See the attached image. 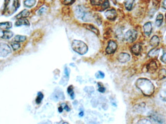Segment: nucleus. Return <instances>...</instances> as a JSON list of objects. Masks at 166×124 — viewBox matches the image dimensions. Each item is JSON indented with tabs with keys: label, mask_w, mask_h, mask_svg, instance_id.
Instances as JSON below:
<instances>
[{
	"label": "nucleus",
	"mask_w": 166,
	"mask_h": 124,
	"mask_svg": "<svg viewBox=\"0 0 166 124\" xmlns=\"http://www.w3.org/2000/svg\"><path fill=\"white\" fill-rule=\"evenodd\" d=\"M136 87L141 91L144 95L150 97L155 92V86L150 80L146 78H139L136 83Z\"/></svg>",
	"instance_id": "nucleus-1"
},
{
	"label": "nucleus",
	"mask_w": 166,
	"mask_h": 124,
	"mask_svg": "<svg viewBox=\"0 0 166 124\" xmlns=\"http://www.w3.org/2000/svg\"><path fill=\"white\" fill-rule=\"evenodd\" d=\"M20 6V0H4L3 15L10 16L13 15Z\"/></svg>",
	"instance_id": "nucleus-2"
},
{
	"label": "nucleus",
	"mask_w": 166,
	"mask_h": 124,
	"mask_svg": "<svg viewBox=\"0 0 166 124\" xmlns=\"http://www.w3.org/2000/svg\"><path fill=\"white\" fill-rule=\"evenodd\" d=\"M72 47L74 51L80 55H84L88 50L87 45L81 40H73L72 43Z\"/></svg>",
	"instance_id": "nucleus-3"
},
{
	"label": "nucleus",
	"mask_w": 166,
	"mask_h": 124,
	"mask_svg": "<svg viewBox=\"0 0 166 124\" xmlns=\"http://www.w3.org/2000/svg\"><path fill=\"white\" fill-rule=\"evenodd\" d=\"M75 12L76 17L78 18L82 19V20H84L85 22H88V20H89V17L91 16L90 15H89V13H86L84 9L80 6H78L76 7Z\"/></svg>",
	"instance_id": "nucleus-4"
},
{
	"label": "nucleus",
	"mask_w": 166,
	"mask_h": 124,
	"mask_svg": "<svg viewBox=\"0 0 166 124\" xmlns=\"http://www.w3.org/2000/svg\"><path fill=\"white\" fill-rule=\"evenodd\" d=\"M11 48L6 43H0V57H7L11 53Z\"/></svg>",
	"instance_id": "nucleus-5"
},
{
	"label": "nucleus",
	"mask_w": 166,
	"mask_h": 124,
	"mask_svg": "<svg viewBox=\"0 0 166 124\" xmlns=\"http://www.w3.org/2000/svg\"><path fill=\"white\" fill-rule=\"evenodd\" d=\"M138 36V33L135 30H128L125 34L124 39L126 41L132 43L136 40Z\"/></svg>",
	"instance_id": "nucleus-6"
},
{
	"label": "nucleus",
	"mask_w": 166,
	"mask_h": 124,
	"mask_svg": "<svg viewBox=\"0 0 166 124\" xmlns=\"http://www.w3.org/2000/svg\"><path fill=\"white\" fill-rule=\"evenodd\" d=\"M149 117L155 124H165V119L163 116L158 113H151Z\"/></svg>",
	"instance_id": "nucleus-7"
},
{
	"label": "nucleus",
	"mask_w": 166,
	"mask_h": 124,
	"mask_svg": "<svg viewBox=\"0 0 166 124\" xmlns=\"http://www.w3.org/2000/svg\"><path fill=\"white\" fill-rule=\"evenodd\" d=\"M117 49V45L116 42L113 40H111L108 43V47L106 48V51L107 54H113L116 51Z\"/></svg>",
	"instance_id": "nucleus-8"
},
{
	"label": "nucleus",
	"mask_w": 166,
	"mask_h": 124,
	"mask_svg": "<svg viewBox=\"0 0 166 124\" xmlns=\"http://www.w3.org/2000/svg\"><path fill=\"white\" fill-rule=\"evenodd\" d=\"M158 64L155 61H152L147 64V70L148 73H153L158 69Z\"/></svg>",
	"instance_id": "nucleus-9"
},
{
	"label": "nucleus",
	"mask_w": 166,
	"mask_h": 124,
	"mask_svg": "<svg viewBox=\"0 0 166 124\" xmlns=\"http://www.w3.org/2000/svg\"><path fill=\"white\" fill-rule=\"evenodd\" d=\"M130 59V55L128 53H122L119 54L117 57V60L120 63H126Z\"/></svg>",
	"instance_id": "nucleus-10"
},
{
	"label": "nucleus",
	"mask_w": 166,
	"mask_h": 124,
	"mask_svg": "<svg viewBox=\"0 0 166 124\" xmlns=\"http://www.w3.org/2000/svg\"><path fill=\"white\" fill-rule=\"evenodd\" d=\"M143 31L145 34L147 36H150L152 32V23L150 22H148L145 23V25H143Z\"/></svg>",
	"instance_id": "nucleus-11"
},
{
	"label": "nucleus",
	"mask_w": 166,
	"mask_h": 124,
	"mask_svg": "<svg viewBox=\"0 0 166 124\" xmlns=\"http://www.w3.org/2000/svg\"><path fill=\"white\" fill-rule=\"evenodd\" d=\"M105 16L109 20H114L117 16V13L114 9L108 10L105 13Z\"/></svg>",
	"instance_id": "nucleus-12"
},
{
	"label": "nucleus",
	"mask_w": 166,
	"mask_h": 124,
	"mask_svg": "<svg viewBox=\"0 0 166 124\" xmlns=\"http://www.w3.org/2000/svg\"><path fill=\"white\" fill-rule=\"evenodd\" d=\"M141 46L139 44H136L134 46H132L131 48V52L133 54L135 55H139V54H140L141 51Z\"/></svg>",
	"instance_id": "nucleus-13"
},
{
	"label": "nucleus",
	"mask_w": 166,
	"mask_h": 124,
	"mask_svg": "<svg viewBox=\"0 0 166 124\" xmlns=\"http://www.w3.org/2000/svg\"><path fill=\"white\" fill-rule=\"evenodd\" d=\"M30 12L29 10L27 9H24L20 13H19L16 16V18L17 19H25L29 17L30 15Z\"/></svg>",
	"instance_id": "nucleus-14"
},
{
	"label": "nucleus",
	"mask_w": 166,
	"mask_h": 124,
	"mask_svg": "<svg viewBox=\"0 0 166 124\" xmlns=\"http://www.w3.org/2000/svg\"><path fill=\"white\" fill-rule=\"evenodd\" d=\"M30 25V22L28 20L25 19H18L15 23V25L16 26V27L23 25L29 26Z\"/></svg>",
	"instance_id": "nucleus-15"
},
{
	"label": "nucleus",
	"mask_w": 166,
	"mask_h": 124,
	"mask_svg": "<svg viewBox=\"0 0 166 124\" xmlns=\"http://www.w3.org/2000/svg\"><path fill=\"white\" fill-rule=\"evenodd\" d=\"M160 43V39L158 36H153L151 39L150 44L151 46L153 47L156 48L159 45Z\"/></svg>",
	"instance_id": "nucleus-16"
},
{
	"label": "nucleus",
	"mask_w": 166,
	"mask_h": 124,
	"mask_svg": "<svg viewBox=\"0 0 166 124\" xmlns=\"http://www.w3.org/2000/svg\"><path fill=\"white\" fill-rule=\"evenodd\" d=\"M159 52H160L159 49L155 48L149 51L148 55L149 57L152 58H156L159 55Z\"/></svg>",
	"instance_id": "nucleus-17"
},
{
	"label": "nucleus",
	"mask_w": 166,
	"mask_h": 124,
	"mask_svg": "<svg viewBox=\"0 0 166 124\" xmlns=\"http://www.w3.org/2000/svg\"><path fill=\"white\" fill-rule=\"evenodd\" d=\"M3 36H1V39H9L13 37L14 34L12 32L8 30H4L3 32Z\"/></svg>",
	"instance_id": "nucleus-18"
},
{
	"label": "nucleus",
	"mask_w": 166,
	"mask_h": 124,
	"mask_svg": "<svg viewBox=\"0 0 166 124\" xmlns=\"http://www.w3.org/2000/svg\"><path fill=\"white\" fill-rule=\"evenodd\" d=\"M12 27V23L11 22H6L0 23V29L5 30H8Z\"/></svg>",
	"instance_id": "nucleus-19"
},
{
	"label": "nucleus",
	"mask_w": 166,
	"mask_h": 124,
	"mask_svg": "<svg viewBox=\"0 0 166 124\" xmlns=\"http://www.w3.org/2000/svg\"><path fill=\"white\" fill-rule=\"evenodd\" d=\"M135 0H125L124 1V5L127 10L130 11L132 10Z\"/></svg>",
	"instance_id": "nucleus-20"
},
{
	"label": "nucleus",
	"mask_w": 166,
	"mask_h": 124,
	"mask_svg": "<svg viewBox=\"0 0 166 124\" xmlns=\"http://www.w3.org/2000/svg\"><path fill=\"white\" fill-rule=\"evenodd\" d=\"M26 39L27 38L25 36L17 35L14 37V41L15 42H17V43H22V42H25L26 40Z\"/></svg>",
	"instance_id": "nucleus-21"
},
{
	"label": "nucleus",
	"mask_w": 166,
	"mask_h": 124,
	"mask_svg": "<svg viewBox=\"0 0 166 124\" xmlns=\"http://www.w3.org/2000/svg\"><path fill=\"white\" fill-rule=\"evenodd\" d=\"M163 22V15L162 14H159L156 18L155 25L158 27H160Z\"/></svg>",
	"instance_id": "nucleus-22"
},
{
	"label": "nucleus",
	"mask_w": 166,
	"mask_h": 124,
	"mask_svg": "<svg viewBox=\"0 0 166 124\" xmlns=\"http://www.w3.org/2000/svg\"><path fill=\"white\" fill-rule=\"evenodd\" d=\"M84 27L87 29L90 30V31L95 33V34H97V35L99 34V30H98L96 28H95L94 26H93V25H87V24H85V25H84Z\"/></svg>",
	"instance_id": "nucleus-23"
},
{
	"label": "nucleus",
	"mask_w": 166,
	"mask_h": 124,
	"mask_svg": "<svg viewBox=\"0 0 166 124\" xmlns=\"http://www.w3.org/2000/svg\"><path fill=\"white\" fill-rule=\"evenodd\" d=\"M36 3V0H25L24 1V5L25 7L31 8L34 6Z\"/></svg>",
	"instance_id": "nucleus-24"
},
{
	"label": "nucleus",
	"mask_w": 166,
	"mask_h": 124,
	"mask_svg": "<svg viewBox=\"0 0 166 124\" xmlns=\"http://www.w3.org/2000/svg\"><path fill=\"white\" fill-rule=\"evenodd\" d=\"M136 110L139 113H142V112H144L145 110V104L144 103H141L140 104L136 105Z\"/></svg>",
	"instance_id": "nucleus-25"
},
{
	"label": "nucleus",
	"mask_w": 166,
	"mask_h": 124,
	"mask_svg": "<svg viewBox=\"0 0 166 124\" xmlns=\"http://www.w3.org/2000/svg\"><path fill=\"white\" fill-rule=\"evenodd\" d=\"M53 97L56 100H58L59 99H64V95H63L62 92H56V93H54L53 94Z\"/></svg>",
	"instance_id": "nucleus-26"
},
{
	"label": "nucleus",
	"mask_w": 166,
	"mask_h": 124,
	"mask_svg": "<svg viewBox=\"0 0 166 124\" xmlns=\"http://www.w3.org/2000/svg\"><path fill=\"white\" fill-rule=\"evenodd\" d=\"M158 78L159 80H163L166 78V70L165 69H161L158 72Z\"/></svg>",
	"instance_id": "nucleus-27"
},
{
	"label": "nucleus",
	"mask_w": 166,
	"mask_h": 124,
	"mask_svg": "<svg viewBox=\"0 0 166 124\" xmlns=\"http://www.w3.org/2000/svg\"><path fill=\"white\" fill-rule=\"evenodd\" d=\"M67 91L68 93H69V94L70 95L71 99H75V93H74V91H73L72 86H70L68 88Z\"/></svg>",
	"instance_id": "nucleus-28"
},
{
	"label": "nucleus",
	"mask_w": 166,
	"mask_h": 124,
	"mask_svg": "<svg viewBox=\"0 0 166 124\" xmlns=\"http://www.w3.org/2000/svg\"><path fill=\"white\" fill-rule=\"evenodd\" d=\"M43 95L42 93L41 92H39L37 94V97L36 99V103L37 104H40L41 102H42V100L43 99Z\"/></svg>",
	"instance_id": "nucleus-29"
},
{
	"label": "nucleus",
	"mask_w": 166,
	"mask_h": 124,
	"mask_svg": "<svg viewBox=\"0 0 166 124\" xmlns=\"http://www.w3.org/2000/svg\"><path fill=\"white\" fill-rule=\"evenodd\" d=\"M109 3L108 0H105V1L102 4V10H104L109 7Z\"/></svg>",
	"instance_id": "nucleus-30"
},
{
	"label": "nucleus",
	"mask_w": 166,
	"mask_h": 124,
	"mask_svg": "<svg viewBox=\"0 0 166 124\" xmlns=\"http://www.w3.org/2000/svg\"><path fill=\"white\" fill-rule=\"evenodd\" d=\"M90 3L93 6H99L103 3V0H90Z\"/></svg>",
	"instance_id": "nucleus-31"
},
{
	"label": "nucleus",
	"mask_w": 166,
	"mask_h": 124,
	"mask_svg": "<svg viewBox=\"0 0 166 124\" xmlns=\"http://www.w3.org/2000/svg\"><path fill=\"white\" fill-rule=\"evenodd\" d=\"M136 124H152V122L150 120L146 119H142L139 120Z\"/></svg>",
	"instance_id": "nucleus-32"
},
{
	"label": "nucleus",
	"mask_w": 166,
	"mask_h": 124,
	"mask_svg": "<svg viewBox=\"0 0 166 124\" xmlns=\"http://www.w3.org/2000/svg\"><path fill=\"white\" fill-rule=\"evenodd\" d=\"M11 47L14 50H17L20 48V45L19 43L15 42V43H12Z\"/></svg>",
	"instance_id": "nucleus-33"
},
{
	"label": "nucleus",
	"mask_w": 166,
	"mask_h": 124,
	"mask_svg": "<svg viewBox=\"0 0 166 124\" xmlns=\"http://www.w3.org/2000/svg\"><path fill=\"white\" fill-rule=\"evenodd\" d=\"M95 76L98 78H103L105 77V74L103 72L99 71L96 73Z\"/></svg>",
	"instance_id": "nucleus-34"
},
{
	"label": "nucleus",
	"mask_w": 166,
	"mask_h": 124,
	"mask_svg": "<svg viewBox=\"0 0 166 124\" xmlns=\"http://www.w3.org/2000/svg\"><path fill=\"white\" fill-rule=\"evenodd\" d=\"M98 87H99L98 91L101 93H104L106 91V88L104 87L103 85L101 83H98Z\"/></svg>",
	"instance_id": "nucleus-35"
},
{
	"label": "nucleus",
	"mask_w": 166,
	"mask_h": 124,
	"mask_svg": "<svg viewBox=\"0 0 166 124\" xmlns=\"http://www.w3.org/2000/svg\"><path fill=\"white\" fill-rule=\"evenodd\" d=\"M75 0H63V4L66 5H69V4H72L73 3H75Z\"/></svg>",
	"instance_id": "nucleus-36"
},
{
	"label": "nucleus",
	"mask_w": 166,
	"mask_h": 124,
	"mask_svg": "<svg viewBox=\"0 0 166 124\" xmlns=\"http://www.w3.org/2000/svg\"><path fill=\"white\" fill-rule=\"evenodd\" d=\"M161 60L163 63L166 64V52L163 54V55L162 56V57L161 58Z\"/></svg>",
	"instance_id": "nucleus-37"
},
{
	"label": "nucleus",
	"mask_w": 166,
	"mask_h": 124,
	"mask_svg": "<svg viewBox=\"0 0 166 124\" xmlns=\"http://www.w3.org/2000/svg\"><path fill=\"white\" fill-rule=\"evenodd\" d=\"M70 70L68 69V67H66L65 69V73L67 76H69V74H70Z\"/></svg>",
	"instance_id": "nucleus-38"
},
{
	"label": "nucleus",
	"mask_w": 166,
	"mask_h": 124,
	"mask_svg": "<svg viewBox=\"0 0 166 124\" xmlns=\"http://www.w3.org/2000/svg\"><path fill=\"white\" fill-rule=\"evenodd\" d=\"M45 11V8H44V7H42V8L40 9L39 11V14L42 15V14H43V13H44V12Z\"/></svg>",
	"instance_id": "nucleus-39"
},
{
	"label": "nucleus",
	"mask_w": 166,
	"mask_h": 124,
	"mask_svg": "<svg viewBox=\"0 0 166 124\" xmlns=\"http://www.w3.org/2000/svg\"><path fill=\"white\" fill-rule=\"evenodd\" d=\"M162 7L166 10V0H164L162 4Z\"/></svg>",
	"instance_id": "nucleus-40"
},
{
	"label": "nucleus",
	"mask_w": 166,
	"mask_h": 124,
	"mask_svg": "<svg viewBox=\"0 0 166 124\" xmlns=\"http://www.w3.org/2000/svg\"><path fill=\"white\" fill-rule=\"evenodd\" d=\"M63 109H65L67 111H70V109L68 107V106L66 104H65L64 106L63 107Z\"/></svg>",
	"instance_id": "nucleus-41"
},
{
	"label": "nucleus",
	"mask_w": 166,
	"mask_h": 124,
	"mask_svg": "<svg viewBox=\"0 0 166 124\" xmlns=\"http://www.w3.org/2000/svg\"><path fill=\"white\" fill-rule=\"evenodd\" d=\"M63 111V107L61 106V107H59L58 108V111L59 113H62Z\"/></svg>",
	"instance_id": "nucleus-42"
},
{
	"label": "nucleus",
	"mask_w": 166,
	"mask_h": 124,
	"mask_svg": "<svg viewBox=\"0 0 166 124\" xmlns=\"http://www.w3.org/2000/svg\"><path fill=\"white\" fill-rule=\"evenodd\" d=\"M84 112H83V111H81L80 113H79V115L81 117H82V116H84Z\"/></svg>",
	"instance_id": "nucleus-43"
},
{
	"label": "nucleus",
	"mask_w": 166,
	"mask_h": 124,
	"mask_svg": "<svg viewBox=\"0 0 166 124\" xmlns=\"http://www.w3.org/2000/svg\"><path fill=\"white\" fill-rule=\"evenodd\" d=\"M63 124H69V123H68L67 122H65V123H63Z\"/></svg>",
	"instance_id": "nucleus-44"
},
{
	"label": "nucleus",
	"mask_w": 166,
	"mask_h": 124,
	"mask_svg": "<svg viewBox=\"0 0 166 124\" xmlns=\"http://www.w3.org/2000/svg\"></svg>",
	"instance_id": "nucleus-45"
}]
</instances>
